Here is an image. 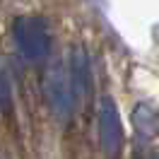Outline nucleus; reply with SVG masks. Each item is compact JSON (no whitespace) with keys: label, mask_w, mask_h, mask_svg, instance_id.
I'll list each match as a JSON object with an SVG mask.
<instances>
[{"label":"nucleus","mask_w":159,"mask_h":159,"mask_svg":"<svg viewBox=\"0 0 159 159\" xmlns=\"http://www.w3.org/2000/svg\"><path fill=\"white\" fill-rule=\"evenodd\" d=\"M70 84H72V94L77 99H89L94 80H92V63L84 48H75L70 56V70H68Z\"/></svg>","instance_id":"20e7f679"},{"label":"nucleus","mask_w":159,"mask_h":159,"mask_svg":"<svg viewBox=\"0 0 159 159\" xmlns=\"http://www.w3.org/2000/svg\"><path fill=\"white\" fill-rule=\"evenodd\" d=\"M133 125L142 140H154L159 135V111L149 104H138L133 111Z\"/></svg>","instance_id":"39448f33"},{"label":"nucleus","mask_w":159,"mask_h":159,"mask_svg":"<svg viewBox=\"0 0 159 159\" xmlns=\"http://www.w3.org/2000/svg\"><path fill=\"white\" fill-rule=\"evenodd\" d=\"M99 142L104 154L116 159L123 147V125H120L118 106L111 97H101L99 101Z\"/></svg>","instance_id":"7ed1b4c3"},{"label":"nucleus","mask_w":159,"mask_h":159,"mask_svg":"<svg viewBox=\"0 0 159 159\" xmlns=\"http://www.w3.org/2000/svg\"><path fill=\"white\" fill-rule=\"evenodd\" d=\"M43 94H46V101H48L56 118L68 120L75 113V94H72L68 70L63 65H53L48 70L46 82H43Z\"/></svg>","instance_id":"f03ea898"},{"label":"nucleus","mask_w":159,"mask_h":159,"mask_svg":"<svg viewBox=\"0 0 159 159\" xmlns=\"http://www.w3.org/2000/svg\"><path fill=\"white\" fill-rule=\"evenodd\" d=\"M15 43L27 60H43L51 53V34L48 27L39 17H20L12 27Z\"/></svg>","instance_id":"f257e3e1"},{"label":"nucleus","mask_w":159,"mask_h":159,"mask_svg":"<svg viewBox=\"0 0 159 159\" xmlns=\"http://www.w3.org/2000/svg\"><path fill=\"white\" fill-rule=\"evenodd\" d=\"M7 109H10V82L0 68V111H7Z\"/></svg>","instance_id":"423d86ee"}]
</instances>
